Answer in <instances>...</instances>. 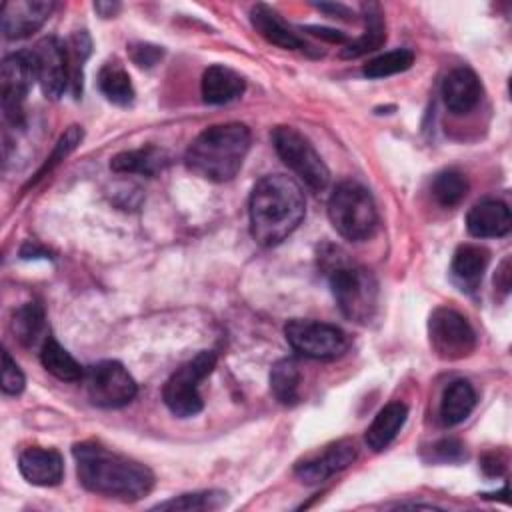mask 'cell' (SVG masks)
Instances as JSON below:
<instances>
[{
    "mask_svg": "<svg viewBox=\"0 0 512 512\" xmlns=\"http://www.w3.org/2000/svg\"><path fill=\"white\" fill-rule=\"evenodd\" d=\"M442 98L452 114H468L482 98V84L474 70L460 66L446 74L442 82Z\"/></svg>",
    "mask_w": 512,
    "mask_h": 512,
    "instance_id": "9a60e30c",
    "label": "cell"
},
{
    "mask_svg": "<svg viewBox=\"0 0 512 512\" xmlns=\"http://www.w3.org/2000/svg\"><path fill=\"white\" fill-rule=\"evenodd\" d=\"M228 502V494L222 490H202V492H190L180 494L176 498H170L166 502H158L154 510H218Z\"/></svg>",
    "mask_w": 512,
    "mask_h": 512,
    "instance_id": "f546056e",
    "label": "cell"
},
{
    "mask_svg": "<svg viewBox=\"0 0 512 512\" xmlns=\"http://www.w3.org/2000/svg\"><path fill=\"white\" fill-rule=\"evenodd\" d=\"M40 362L42 366L58 380L62 382H78L84 378V368L76 362V358L64 350L58 340H54L52 336H48L44 342H42V348H40Z\"/></svg>",
    "mask_w": 512,
    "mask_h": 512,
    "instance_id": "cb8c5ba5",
    "label": "cell"
},
{
    "mask_svg": "<svg viewBox=\"0 0 512 512\" xmlns=\"http://www.w3.org/2000/svg\"><path fill=\"white\" fill-rule=\"evenodd\" d=\"M302 372L296 360L282 358L270 370V390L274 398L284 406H294L300 398Z\"/></svg>",
    "mask_w": 512,
    "mask_h": 512,
    "instance_id": "484cf974",
    "label": "cell"
},
{
    "mask_svg": "<svg viewBox=\"0 0 512 512\" xmlns=\"http://www.w3.org/2000/svg\"><path fill=\"white\" fill-rule=\"evenodd\" d=\"M170 158L156 146H144L138 150H124L110 160V168L118 174H142L154 176L168 166Z\"/></svg>",
    "mask_w": 512,
    "mask_h": 512,
    "instance_id": "7402d4cb",
    "label": "cell"
},
{
    "mask_svg": "<svg viewBox=\"0 0 512 512\" xmlns=\"http://www.w3.org/2000/svg\"><path fill=\"white\" fill-rule=\"evenodd\" d=\"M434 452L438 454V458L440 460H448V462H456V460H460L462 456H464V448H462V444L458 442V440H454V438H444V440H440L436 446H434Z\"/></svg>",
    "mask_w": 512,
    "mask_h": 512,
    "instance_id": "d590c367",
    "label": "cell"
},
{
    "mask_svg": "<svg viewBox=\"0 0 512 512\" xmlns=\"http://www.w3.org/2000/svg\"><path fill=\"white\" fill-rule=\"evenodd\" d=\"M12 334L14 338L22 344V346H32L42 328H44V310L40 304L36 302H26L24 306H20L10 322Z\"/></svg>",
    "mask_w": 512,
    "mask_h": 512,
    "instance_id": "f1b7e54d",
    "label": "cell"
},
{
    "mask_svg": "<svg viewBox=\"0 0 512 512\" xmlns=\"http://www.w3.org/2000/svg\"><path fill=\"white\" fill-rule=\"evenodd\" d=\"M482 470H484V474H488V476H496V474H502V470H504V460L496 454V452H490V454H486L484 458H482Z\"/></svg>",
    "mask_w": 512,
    "mask_h": 512,
    "instance_id": "74e56055",
    "label": "cell"
},
{
    "mask_svg": "<svg viewBox=\"0 0 512 512\" xmlns=\"http://www.w3.org/2000/svg\"><path fill=\"white\" fill-rule=\"evenodd\" d=\"M98 88L116 106L132 104L136 92L128 72L118 62H106L98 72Z\"/></svg>",
    "mask_w": 512,
    "mask_h": 512,
    "instance_id": "4316f807",
    "label": "cell"
},
{
    "mask_svg": "<svg viewBox=\"0 0 512 512\" xmlns=\"http://www.w3.org/2000/svg\"><path fill=\"white\" fill-rule=\"evenodd\" d=\"M408 418V408L404 402H388L372 420V424L366 430V446L374 452H382L388 448V444L398 436L400 428L404 426Z\"/></svg>",
    "mask_w": 512,
    "mask_h": 512,
    "instance_id": "ffe728a7",
    "label": "cell"
},
{
    "mask_svg": "<svg viewBox=\"0 0 512 512\" xmlns=\"http://www.w3.org/2000/svg\"><path fill=\"white\" fill-rule=\"evenodd\" d=\"M82 136H84V132H82V128L80 126H70L62 136H60V140H58V144L54 146V150H52V154H50V158L46 160V164L40 168V172L36 174V178L32 180V182H36V180H40L46 172H50L58 162H62L78 144H80V140H82ZM30 182V184H32Z\"/></svg>",
    "mask_w": 512,
    "mask_h": 512,
    "instance_id": "d6a6232c",
    "label": "cell"
},
{
    "mask_svg": "<svg viewBox=\"0 0 512 512\" xmlns=\"http://www.w3.org/2000/svg\"><path fill=\"white\" fill-rule=\"evenodd\" d=\"M414 62V52L408 48H398V50H390L384 52L372 60H368L362 68V74L366 78H386V76H394L398 72H404L412 66Z\"/></svg>",
    "mask_w": 512,
    "mask_h": 512,
    "instance_id": "4dcf8cb0",
    "label": "cell"
},
{
    "mask_svg": "<svg viewBox=\"0 0 512 512\" xmlns=\"http://www.w3.org/2000/svg\"><path fill=\"white\" fill-rule=\"evenodd\" d=\"M72 454L80 484L94 494L136 502L154 488V474L146 464L98 442L74 444Z\"/></svg>",
    "mask_w": 512,
    "mask_h": 512,
    "instance_id": "6da1fadb",
    "label": "cell"
},
{
    "mask_svg": "<svg viewBox=\"0 0 512 512\" xmlns=\"http://www.w3.org/2000/svg\"><path fill=\"white\" fill-rule=\"evenodd\" d=\"M430 192L434 196V200L444 206V208H454L458 206L466 194H468V180L462 172L454 170V168H448V170H442L434 176L432 180V186H430Z\"/></svg>",
    "mask_w": 512,
    "mask_h": 512,
    "instance_id": "83f0119b",
    "label": "cell"
},
{
    "mask_svg": "<svg viewBox=\"0 0 512 512\" xmlns=\"http://www.w3.org/2000/svg\"><path fill=\"white\" fill-rule=\"evenodd\" d=\"M90 46L92 42L84 30L72 34L68 44V60H70V82L74 84V94H78V90L82 88V66L90 54Z\"/></svg>",
    "mask_w": 512,
    "mask_h": 512,
    "instance_id": "1f68e13d",
    "label": "cell"
},
{
    "mask_svg": "<svg viewBox=\"0 0 512 512\" xmlns=\"http://www.w3.org/2000/svg\"><path fill=\"white\" fill-rule=\"evenodd\" d=\"M304 210V194L294 178L284 174L260 178L248 200L252 238L262 246L284 242L300 226Z\"/></svg>",
    "mask_w": 512,
    "mask_h": 512,
    "instance_id": "7a4b0ae2",
    "label": "cell"
},
{
    "mask_svg": "<svg viewBox=\"0 0 512 512\" xmlns=\"http://www.w3.org/2000/svg\"><path fill=\"white\" fill-rule=\"evenodd\" d=\"M496 288H500L504 294L510 290V258H504L502 264L498 266V272L494 276Z\"/></svg>",
    "mask_w": 512,
    "mask_h": 512,
    "instance_id": "f35d334b",
    "label": "cell"
},
{
    "mask_svg": "<svg viewBox=\"0 0 512 512\" xmlns=\"http://www.w3.org/2000/svg\"><path fill=\"white\" fill-rule=\"evenodd\" d=\"M320 260L340 312L352 322L368 324L378 308V282L372 272L340 248H328Z\"/></svg>",
    "mask_w": 512,
    "mask_h": 512,
    "instance_id": "277c9868",
    "label": "cell"
},
{
    "mask_svg": "<svg viewBox=\"0 0 512 512\" xmlns=\"http://www.w3.org/2000/svg\"><path fill=\"white\" fill-rule=\"evenodd\" d=\"M490 262V252L480 244H460L452 256L450 272L460 290L472 292L478 288Z\"/></svg>",
    "mask_w": 512,
    "mask_h": 512,
    "instance_id": "d6986e66",
    "label": "cell"
},
{
    "mask_svg": "<svg viewBox=\"0 0 512 512\" xmlns=\"http://www.w3.org/2000/svg\"><path fill=\"white\" fill-rule=\"evenodd\" d=\"M320 10H324V12H328V14H336L338 18H348L350 16V10L346 8V6H342V4H316Z\"/></svg>",
    "mask_w": 512,
    "mask_h": 512,
    "instance_id": "60d3db41",
    "label": "cell"
},
{
    "mask_svg": "<svg viewBox=\"0 0 512 512\" xmlns=\"http://www.w3.org/2000/svg\"><path fill=\"white\" fill-rule=\"evenodd\" d=\"M292 350L312 360H334L348 350V336L334 324L294 318L284 326Z\"/></svg>",
    "mask_w": 512,
    "mask_h": 512,
    "instance_id": "ba28073f",
    "label": "cell"
},
{
    "mask_svg": "<svg viewBox=\"0 0 512 512\" xmlns=\"http://www.w3.org/2000/svg\"><path fill=\"white\" fill-rule=\"evenodd\" d=\"M130 56H132V62L140 68H150L154 66L160 56H162V48L158 46H152V44H134L130 48Z\"/></svg>",
    "mask_w": 512,
    "mask_h": 512,
    "instance_id": "e575fe53",
    "label": "cell"
},
{
    "mask_svg": "<svg viewBox=\"0 0 512 512\" xmlns=\"http://www.w3.org/2000/svg\"><path fill=\"white\" fill-rule=\"evenodd\" d=\"M244 78L222 64L206 68L202 74V98L206 104H226L244 92Z\"/></svg>",
    "mask_w": 512,
    "mask_h": 512,
    "instance_id": "44dd1931",
    "label": "cell"
},
{
    "mask_svg": "<svg viewBox=\"0 0 512 512\" xmlns=\"http://www.w3.org/2000/svg\"><path fill=\"white\" fill-rule=\"evenodd\" d=\"M428 338L434 354L448 362L468 358L476 348V332L470 322L460 312L446 306L430 314Z\"/></svg>",
    "mask_w": 512,
    "mask_h": 512,
    "instance_id": "9c48e42d",
    "label": "cell"
},
{
    "mask_svg": "<svg viewBox=\"0 0 512 512\" xmlns=\"http://www.w3.org/2000/svg\"><path fill=\"white\" fill-rule=\"evenodd\" d=\"M120 4L118 2H94V10L102 16V18H112L120 12Z\"/></svg>",
    "mask_w": 512,
    "mask_h": 512,
    "instance_id": "ab89813d",
    "label": "cell"
},
{
    "mask_svg": "<svg viewBox=\"0 0 512 512\" xmlns=\"http://www.w3.org/2000/svg\"><path fill=\"white\" fill-rule=\"evenodd\" d=\"M356 456H358V448L352 440H338L326 446L320 454L300 462L296 466V476L300 478V482L314 486L328 480L336 472L348 468L356 460Z\"/></svg>",
    "mask_w": 512,
    "mask_h": 512,
    "instance_id": "5bb4252c",
    "label": "cell"
},
{
    "mask_svg": "<svg viewBox=\"0 0 512 512\" xmlns=\"http://www.w3.org/2000/svg\"><path fill=\"white\" fill-rule=\"evenodd\" d=\"M510 226L508 206L494 198L476 202L466 214V228L474 238H500L510 232Z\"/></svg>",
    "mask_w": 512,
    "mask_h": 512,
    "instance_id": "ac0fdd59",
    "label": "cell"
},
{
    "mask_svg": "<svg viewBox=\"0 0 512 512\" xmlns=\"http://www.w3.org/2000/svg\"><path fill=\"white\" fill-rule=\"evenodd\" d=\"M88 400L98 408H122L130 404L138 386L130 372L116 360H102L84 372Z\"/></svg>",
    "mask_w": 512,
    "mask_h": 512,
    "instance_id": "30bf717a",
    "label": "cell"
},
{
    "mask_svg": "<svg viewBox=\"0 0 512 512\" xmlns=\"http://www.w3.org/2000/svg\"><path fill=\"white\" fill-rule=\"evenodd\" d=\"M328 218L334 230L352 242L366 240L378 226L372 194L358 182H340L328 200Z\"/></svg>",
    "mask_w": 512,
    "mask_h": 512,
    "instance_id": "5b68a950",
    "label": "cell"
},
{
    "mask_svg": "<svg viewBox=\"0 0 512 512\" xmlns=\"http://www.w3.org/2000/svg\"><path fill=\"white\" fill-rule=\"evenodd\" d=\"M216 354L210 350L198 352L194 358L184 362L164 384L162 400L166 408L178 418H190L202 412L204 402L198 392L200 382L214 370Z\"/></svg>",
    "mask_w": 512,
    "mask_h": 512,
    "instance_id": "8992f818",
    "label": "cell"
},
{
    "mask_svg": "<svg viewBox=\"0 0 512 512\" xmlns=\"http://www.w3.org/2000/svg\"><path fill=\"white\" fill-rule=\"evenodd\" d=\"M364 20H366V30L360 38L346 42L342 50V58H358L364 56L376 48H380L386 40V28L382 20V12L378 4H366L364 6Z\"/></svg>",
    "mask_w": 512,
    "mask_h": 512,
    "instance_id": "d4e9b609",
    "label": "cell"
},
{
    "mask_svg": "<svg viewBox=\"0 0 512 512\" xmlns=\"http://www.w3.org/2000/svg\"><path fill=\"white\" fill-rule=\"evenodd\" d=\"M302 30H308L310 34H314V36H318V38H324V40H328V42H336V44H346V42H348L346 34H342V32H338V30H332V28H324V26H306V28H302Z\"/></svg>",
    "mask_w": 512,
    "mask_h": 512,
    "instance_id": "8d00e7d4",
    "label": "cell"
},
{
    "mask_svg": "<svg viewBox=\"0 0 512 512\" xmlns=\"http://www.w3.org/2000/svg\"><path fill=\"white\" fill-rule=\"evenodd\" d=\"M250 150V130L240 122L214 124L188 146L184 162L190 172L210 182L232 180Z\"/></svg>",
    "mask_w": 512,
    "mask_h": 512,
    "instance_id": "3957f363",
    "label": "cell"
},
{
    "mask_svg": "<svg viewBox=\"0 0 512 512\" xmlns=\"http://www.w3.org/2000/svg\"><path fill=\"white\" fill-rule=\"evenodd\" d=\"M36 80L30 50L14 52L2 60L0 68V102L4 118L12 126L24 124V102Z\"/></svg>",
    "mask_w": 512,
    "mask_h": 512,
    "instance_id": "8fae6325",
    "label": "cell"
},
{
    "mask_svg": "<svg viewBox=\"0 0 512 512\" xmlns=\"http://www.w3.org/2000/svg\"><path fill=\"white\" fill-rule=\"evenodd\" d=\"M54 10L50 0H10L2 6V32L8 40H22L44 26Z\"/></svg>",
    "mask_w": 512,
    "mask_h": 512,
    "instance_id": "4fadbf2b",
    "label": "cell"
},
{
    "mask_svg": "<svg viewBox=\"0 0 512 512\" xmlns=\"http://www.w3.org/2000/svg\"><path fill=\"white\" fill-rule=\"evenodd\" d=\"M24 374L18 364L10 358V354L2 352V392L8 396H18L24 390Z\"/></svg>",
    "mask_w": 512,
    "mask_h": 512,
    "instance_id": "836d02e7",
    "label": "cell"
},
{
    "mask_svg": "<svg viewBox=\"0 0 512 512\" xmlns=\"http://www.w3.org/2000/svg\"><path fill=\"white\" fill-rule=\"evenodd\" d=\"M30 56L42 94L52 100L60 98L70 82L68 46L56 36H46L34 44Z\"/></svg>",
    "mask_w": 512,
    "mask_h": 512,
    "instance_id": "7c38bea8",
    "label": "cell"
},
{
    "mask_svg": "<svg viewBox=\"0 0 512 512\" xmlns=\"http://www.w3.org/2000/svg\"><path fill=\"white\" fill-rule=\"evenodd\" d=\"M250 22L254 30L270 44L280 46L284 50H302L312 52V46L298 36L290 26L284 24V20L278 16L276 10H272L266 4H256L250 10Z\"/></svg>",
    "mask_w": 512,
    "mask_h": 512,
    "instance_id": "e0dca14e",
    "label": "cell"
},
{
    "mask_svg": "<svg viewBox=\"0 0 512 512\" xmlns=\"http://www.w3.org/2000/svg\"><path fill=\"white\" fill-rule=\"evenodd\" d=\"M476 406V390L468 380H454L446 386L440 400V422L444 426H456L464 422Z\"/></svg>",
    "mask_w": 512,
    "mask_h": 512,
    "instance_id": "603a6c76",
    "label": "cell"
},
{
    "mask_svg": "<svg viewBox=\"0 0 512 512\" xmlns=\"http://www.w3.org/2000/svg\"><path fill=\"white\" fill-rule=\"evenodd\" d=\"M20 474L34 486H56L64 474V462L58 450L32 446L26 448L18 458Z\"/></svg>",
    "mask_w": 512,
    "mask_h": 512,
    "instance_id": "2e32d148",
    "label": "cell"
},
{
    "mask_svg": "<svg viewBox=\"0 0 512 512\" xmlns=\"http://www.w3.org/2000/svg\"><path fill=\"white\" fill-rule=\"evenodd\" d=\"M272 144L280 160L314 192L326 188L330 180L328 166L316 152L312 142L292 126H276L272 130Z\"/></svg>",
    "mask_w": 512,
    "mask_h": 512,
    "instance_id": "52a82bcc",
    "label": "cell"
}]
</instances>
